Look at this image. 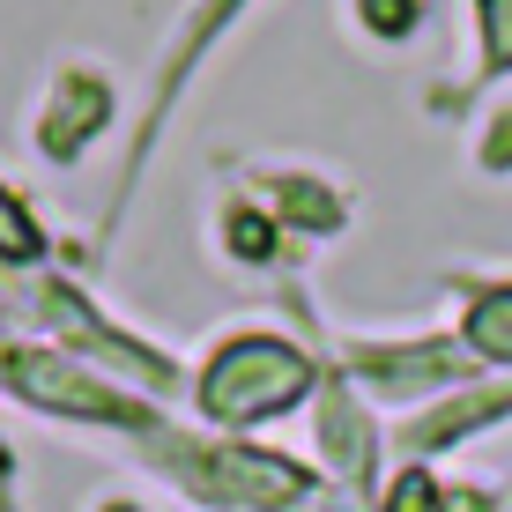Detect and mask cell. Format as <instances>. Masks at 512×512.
<instances>
[{
    "instance_id": "6da1fadb",
    "label": "cell",
    "mask_w": 512,
    "mask_h": 512,
    "mask_svg": "<svg viewBox=\"0 0 512 512\" xmlns=\"http://www.w3.org/2000/svg\"><path fill=\"white\" fill-rule=\"evenodd\" d=\"M320 386L327 372L305 342H290L275 327H223L208 342V357L193 364L186 394L216 438H245V431H268V423L312 409Z\"/></svg>"
},
{
    "instance_id": "52a82bcc",
    "label": "cell",
    "mask_w": 512,
    "mask_h": 512,
    "mask_svg": "<svg viewBox=\"0 0 512 512\" xmlns=\"http://www.w3.org/2000/svg\"><path fill=\"white\" fill-rule=\"evenodd\" d=\"M45 260V223L30 216V201L0 179V268H38Z\"/></svg>"
},
{
    "instance_id": "8fae6325",
    "label": "cell",
    "mask_w": 512,
    "mask_h": 512,
    "mask_svg": "<svg viewBox=\"0 0 512 512\" xmlns=\"http://www.w3.org/2000/svg\"><path fill=\"white\" fill-rule=\"evenodd\" d=\"M97 512H134V505H97Z\"/></svg>"
},
{
    "instance_id": "5b68a950",
    "label": "cell",
    "mask_w": 512,
    "mask_h": 512,
    "mask_svg": "<svg viewBox=\"0 0 512 512\" xmlns=\"http://www.w3.org/2000/svg\"><path fill=\"white\" fill-rule=\"evenodd\" d=\"M260 208L282 223V231H305V238H334L349 223V193H334L312 171H260Z\"/></svg>"
},
{
    "instance_id": "30bf717a",
    "label": "cell",
    "mask_w": 512,
    "mask_h": 512,
    "mask_svg": "<svg viewBox=\"0 0 512 512\" xmlns=\"http://www.w3.org/2000/svg\"><path fill=\"white\" fill-rule=\"evenodd\" d=\"M0 512H15V468H8V446H0Z\"/></svg>"
},
{
    "instance_id": "ba28073f",
    "label": "cell",
    "mask_w": 512,
    "mask_h": 512,
    "mask_svg": "<svg viewBox=\"0 0 512 512\" xmlns=\"http://www.w3.org/2000/svg\"><path fill=\"white\" fill-rule=\"evenodd\" d=\"M461 342L483 349V357H498V364H512V290H483L475 297L468 320H461Z\"/></svg>"
},
{
    "instance_id": "9c48e42d",
    "label": "cell",
    "mask_w": 512,
    "mask_h": 512,
    "mask_svg": "<svg viewBox=\"0 0 512 512\" xmlns=\"http://www.w3.org/2000/svg\"><path fill=\"white\" fill-rule=\"evenodd\" d=\"M349 15H357L364 38L394 45V38H409V30L423 23V0H349Z\"/></svg>"
},
{
    "instance_id": "7a4b0ae2",
    "label": "cell",
    "mask_w": 512,
    "mask_h": 512,
    "mask_svg": "<svg viewBox=\"0 0 512 512\" xmlns=\"http://www.w3.org/2000/svg\"><path fill=\"white\" fill-rule=\"evenodd\" d=\"M0 394H15L38 416L82 423V431H112V438H141L164 416L149 394L119 386L112 372H97V364L67 357V349H52V342H8L0 349Z\"/></svg>"
},
{
    "instance_id": "3957f363",
    "label": "cell",
    "mask_w": 512,
    "mask_h": 512,
    "mask_svg": "<svg viewBox=\"0 0 512 512\" xmlns=\"http://www.w3.org/2000/svg\"><path fill=\"white\" fill-rule=\"evenodd\" d=\"M238 8H245V0H193V15H186V30H179V45H171L164 75H156V90H149V119H141L134 141H127V179H119V201H112V216H104V245L119 238V216H127V201H134V186H141V164H149V149H156V134H164L171 104H179V90L193 82V67L208 60V45H216L223 30L238 23Z\"/></svg>"
},
{
    "instance_id": "277c9868",
    "label": "cell",
    "mask_w": 512,
    "mask_h": 512,
    "mask_svg": "<svg viewBox=\"0 0 512 512\" xmlns=\"http://www.w3.org/2000/svg\"><path fill=\"white\" fill-rule=\"evenodd\" d=\"M112 112H119V90L97 67H60L45 104H38V119H30V149L67 171V164H82V156L97 149V134L112 127Z\"/></svg>"
},
{
    "instance_id": "8992f818",
    "label": "cell",
    "mask_w": 512,
    "mask_h": 512,
    "mask_svg": "<svg viewBox=\"0 0 512 512\" xmlns=\"http://www.w3.org/2000/svg\"><path fill=\"white\" fill-rule=\"evenodd\" d=\"M282 238H290V231H282L260 201H231V208H223V223H216V245L238 260V268H268V260L282 253Z\"/></svg>"
}]
</instances>
